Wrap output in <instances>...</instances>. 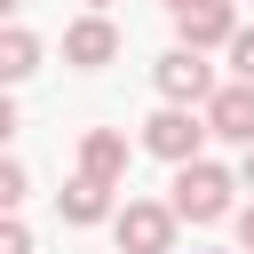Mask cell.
<instances>
[{
    "mask_svg": "<svg viewBox=\"0 0 254 254\" xmlns=\"http://www.w3.org/2000/svg\"><path fill=\"white\" fill-rule=\"evenodd\" d=\"M24 190H32V183H24V167L0 151V214H16V206H24Z\"/></svg>",
    "mask_w": 254,
    "mask_h": 254,
    "instance_id": "12",
    "label": "cell"
},
{
    "mask_svg": "<svg viewBox=\"0 0 254 254\" xmlns=\"http://www.w3.org/2000/svg\"><path fill=\"white\" fill-rule=\"evenodd\" d=\"M143 151H151V159H167V167H183V159H198V151H206V119H198V111H183V103H159V111L143 119Z\"/></svg>",
    "mask_w": 254,
    "mask_h": 254,
    "instance_id": "2",
    "label": "cell"
},
{
    "mask_svg": "<svg viewBox=\"0 0 254 254\" xmlns=\"http://www.w3.org/2000/svg\"><path fill=\"white\" fill-rule=\"evenodd\" d=\"M16 8H24V0H0V24H16Z\"/></svg>",
    "mask_w": 254,
    "mask_h": 254,
    "instance_id": "17",
    "label": "cell"
},
{
    "mask_svg": "<svg viewBox=\"0 0 254 254\" xmlns=\"http://www.w3.org/2000/svg\"><path fill=\"white\" fill-rule=\"evenodd\" d=\"M111 238H119V254H175V214L159 198H127L111 214Z\"/></svg>",
    "mask_w": 254,
    "mask_h": 254,
    "instance_id": "3",
    "label": "cell"
},
{
    "mask_svg": "<svg viewBox=\"0 0 254 254\" xmlns=\"http://www.w3.org/2000/svg\"><path fill=\"white\" fill-rule=\"evenodd\" d=\"M151 79H159V95H167V103H183V111H198V103L214 95V64H206V56H190V48H167V56L151 64Z\"/></svg>",
    "mask_w": 254,
    "mask_h": 254,
    "instance_id": "4",
    "label": "cell"
},
{
    "mask_svg": "<svg viewBox=\"0 0 254 254\" xmlns=\"http://www.w3.org/2000/svg\"><path fill=\"white\" fill-rule=\"evenodd\" d=\"M222 48H230V71H238V87H254V32L238 24V32L222 40Z\"/></svg>",
    "mask_w": 254,
    "mask_h": 254,
    "instance_id": "11",
    "label": "cell"
},
{
    "mask_svg": "<svg viewBox=\"0 0 254 254\" xmlns=\"http://www.w3.org/2000/svg\"><path fill=\"white\" fill-rule=\"evenodd\" d=\"M230 32H238V8H230V0H190V8H175V48H190V56L222 48Z\"/></svg>",
    "mask_w": 254,
    "mask_h": 254,
    "instance_id": "5",
    "label": "cell"
},
{
    "mask_svg": "<svg viewBox=\"0 0 254 254\" xmlns=\"http://www.w3.org/2000/svg\"><path fill=\"white\" fill-rule=\"evenodd\" d=\"M103 8H111V0H87V16H103Z\"/></svg>",
    "mask_w": 254,
    "mask_h": 254,
    "instance_id": "19",
    "label": "cell"
},
{
    "mask_svg": "<svg viewBox=\"0 0 254 254\" xmlns=\"http://www.w3.org/2000/svg\"><path fill=\"white\" fill-rule=\"evenodd\" d=\"M40 71V40L24 32V24H0V87H16V79H32Z\"/></svg>",
    "mask_w": 254,
    "mask_h": 254,
    "instance_id": "10",
    "label": "cell"
},
{
    "mask_svg": "<svg viewBox=\"0 0 254 254\" xmlns=\"http://www.w3.org/2000/svg\"><path fill=\"white\" fill-rule=\"evenodd\" d=\"M0 254H32V230H24L16 214H0Z\"/></svg>",
    "mask_w": 254,
    "mask_h": 254,
    "instance_id": "13",
    "label": "cell"
},
{
    "mask_svg": "<svg viewBox=\"0 0 254 254\" xmlns=\"http://www.w3.org/2000/svg\"><path fill=\"white\" fill-rule=\"evenodd\" d=\"M8 135H16V95L0 87V151H8Z\"/></svg>",
    "mask_w": 254,
    "mask_h": 254,
    "instance_id": "14",
    "label": "cell"
},
{
    "mask_svg": "<svg viewBox=\"0 0 254 254\" xmlns=\"http://www.w3.org/2000/svg\"><path fill=\"white\" fill-rule=\"evenodd\" d=\"M198 119H206V135H222V143L246 151V143H254V87H238V79L214 87V95L198 103Z\"/></svg>",
    "mask_w": 254,
    "mask_h": 254,
    "instance_id": "6",
    "label": "cell"
},
{
    "mask_svg": "<svg viewBox=\"0 0 254 254\" xmlns=\"http://www.w3.org/2000/svg\"><path fill=\"white\" fill-rule=\"evenodd\" d=\"M111 56H119V24H111V16H79V24H64V64L103 71Z\"/></svg>",
    "mask_w": 254,
    "mask_h": 254,
    "instance_id": "7",
    "label": "cell"
},
{
    "mask_svg": "<svg viewBox=\"0 0 254 254\" xmlns=\"http://www.w3.org/2000/svg\"><path fill=\"white\" fill-rule=\"evenodd\" d=\"M238 246H246V254H254V198H246V206H238Z\"/></svg>",
    "mask_w": 254,
    "mask_h": 254,
    "instance_id": "15",
    "label": "cell"
},
{
    "mask_svg": "<svg viewBox=\"0 0 254 254\" xmlns=\"http://www.w3.org/2000/svg\"><path fill=\"white\" fill-rule=\"evenodd\" d=\"M159 8H167V16H175V8H190V0H159Z\"/></svg>",
    "mask_w": 254,
    "mask_h": 254,
    "instance_id": "18",
    "label": "cell"
},
{
    "mask_svg": "<svg viewBox=\"0 0 254 254\" xmlns=\"http://www.w3.org/2000/svg\"><path fill=\"white\" fill-rule=\"evenodd\" d=\"M56 214H64L71 230H87V222H103V214H111V183H87V175H71V183L56 190Z\"/></svg>",
    "mask_w": 254,
    "mask_h": 254,
    "instance_id": "9",
    "label": "cell"
},
{
    "mask_svg": "<svg viewBox=\"0 0 254 254\" xmlns=\"http://www.w3.org/2000/svg\"><path fill=\"white\" fill-rule=\"evenodd\" d=\"M230 190H238V175L214 167V159L198 151V159L175 167V198H167V214H175V222H222V214H230Z\"/></svg>",
    "mask_w": 254,
    "mask_h": 254,
    "instance_id": "1",
    "label": "cell"
},
{
    "mask_svg": "<svg viewBox=\"0 0 254 254\" xmlns=\"http://www.w3.org/2000/svg\"><path fill=\"white\" fill-rule=\"evenodd\" d=\"M79 175L119 190V175H127V135H119V127H87V135H79Z\"/></svg>",
    "mask_w": 254,
    "mask_h": 254,
    "instance_id": "8",
    "label": "cell"
},
{
    "mask_svg": "<svg viewBox=\"0 0 254 254\" xmlns=\"http://www.w3.org/2000/svg\"><path fill=\"white\" fill-rule=\"evenodd\" d=\"M238 183H246V190H254V143H246V167H238Z\"/></svg>",
    "mask_w": 254,
    "mask_h": 254,
    "instance_id": "16",
    "label": "cell"
}]
</instances>
